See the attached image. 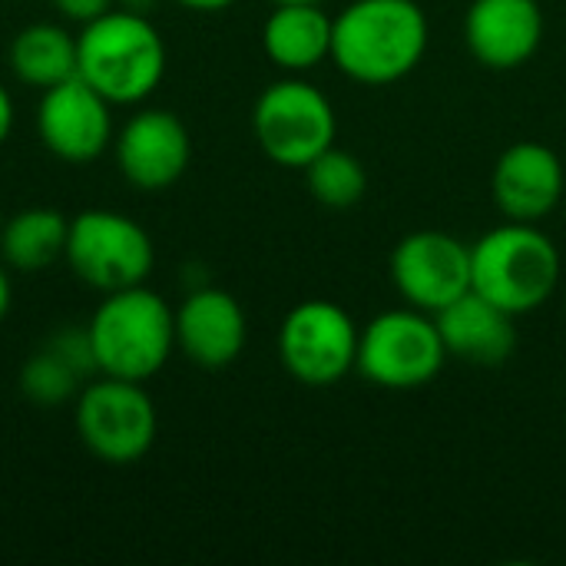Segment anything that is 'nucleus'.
<instances>
[{
    "label": "nucleus",
    "mask_w": 566,
    "mask_h": 566,
    "mask_svg": "<svg viewBox=\"0 0 566 566\" xmlns=\"http://www.w3.org/2000/svg\"><path fill=\"white\" fill-rule=\"evenodd\" d=\"M391 282L405 305L438 315L471 292V245L451 232H408L391 252Z\"/></svg>",
    "instance_id": "nucleus-10"
},
{
    "label": "nucleus",
    "mask_w": 566,
    "mask_h": 566,
    "mask_svg": "<svg viewBox=\"0 0 566 566\" xmlns=\"http://www.w3.org/2000/svg\"><path fill=\"white\" fill-rule=\"evenodd\" d=\"M0 229H3V212H0Z\"/></svg>",
    "instance_id": "nucleus-27"
},
{
    "label": "nucleus",
    "mask_w": 566,
    "mask_h": 566,
    "mask_svg": "<svg viewBox=\"0 0 566 566\" xmlns=\"http://www.w3.org/2000/svg\"><path fill=\"white\" fill-rule=\"evenodd\" d=\"M10 305H13V285H10V275H7V269L0 262V322L7 318Z\"/></svg>",
    "instance_id": "nucleus-25"
},
{
    "label": "nucleus",
    "mask_w": 566,
    "mask_h": 566,
    "mask_svg": "<svg viewBox=\"0 0 566 566\" xmlns=\"http://www.w3.org/2000/svg\"><path fill=\"white\" fill-rule=\"evenodd\" d=\"M83 375L63 358L56 355L50 345L33 352L23 368H20V395L36 405V408H56V405H66V401H76L80 388H83Z\"/></svg>",
    "instance_id": "nucleus-21"
},
{
    "label": "nucleus",
    "mask_w": 566,
    "mask_h": 566,
    "mask_svg": "<svg viewBox=\"0 0 566 566\" xmlns=\"http://www.w3.org/2000/svg\"><path fill=\"white\" fill-rule=\"evenodd\" d=\"M431 27L418 0H352L332 17V63L361 86H388L418 70Z\"/></svg>",
    "instance_id": "nucleus-1"
},
{
    "label": "nucleus",
    "mask_w": 566,
    "mask_h": 566,
    "mask_svg": "<svg viewBox=\"0 0 566 566\" xmlns=\"http://www.w3.org/2000/svg\"><path fill=\"white\" fill-rule=\"evenodd\" d=\"M73 421L83 448L113 468L143 461L159 434V411L143 381L109 375H99L80 388Z\"/></svg>",
    "instance_id": "nucleus-7"
},
{
    "label": "nucleus",
    "mask_w": 566,
    "mask_h": 566,
    "mask_svg": "<svg viewBox=\"0 0 566 566\" xmlns=\"http://www.w3.org/2000/svg\"><path fill=\"white\" fill-rule=\"evenodd\" d=\"M272 3H322V0H272Z\"/></svg>",
    "instance_id": "nucleus-26"
},
{
    "label": "nucleus",
    "mask_w": 566,
    "mask_h": 566,
    "mask_svg": "<svg viewBox=\"0 0 566 566\" xmlns=\"http://www.w3.org/2000/svg\"><path fill=\"white\" fill-rule=\"evenodd\" d=\"M13 116H17V109H13V96H10V90L0 83V146L10 139V133H13Z\"/></svg>",
    "instance_id": "nucleus-23"
},
{
    "label": "nucleus",
    "mask_w": 566,
    "mask_h": 566,
    "mask_svg": "<svg viewBox=\"0 0 566 566\" xmlns=\"http://www.w3.org/2000/svg\"><path fill=\"white\" fill-rule=\"evenodd\" d=\"M7 63L23 86L50 90L70 76H76V36L63 23H27L13 33Z\"/></svg>",
    "instance_id": "nucleus-18"
},
{
    "label": "nucleus",
    "mask_w": 566,
    "mask_h": 566,
    "mask_svg": "<svg viewBox=\"0 0 566 566\" xmlns=\"http://www.w3.org/2000/svg\"><path fill=\"white\" fill-rule=\"evenodd\" d=\"M560 249L537 222H504L471 245V289L511 315H531L560 285Z\"/></svg>",
    "instance_id": "nucleus-4"
},
{
    "label": "nucleus",
    "mask_w": 566,
    "mask_h": 566,
    "mask_svg": "<svg viewBox=\"0 0 566 566\" xmlns=\"http://www.w3.org/2000/svg\"><path fill=\"white\" fill-rule=\"evenodd\" d=\"M86 332L96 375L146 385L176 352V308L146 285L106 292Z\"/></svg>",
    "instance_id": "nucleus-3"
},
{
    "label": "nucleus",
    "mask_w": 566,
    "mask_h": 566,
    "mask_svg": "<svg viewBox=\"0 0 566 566\" xmlns=\"http://www.w3.org/2000/svg\"><path fill=\"white\" fill-rule=\"evenodd\" d=\"M252 133L275 166L305 169L315 156L335 146L338 116L315 83L289 73L259 93L252 106Z\"/></svg>",
    "instance_id": "nucleus-6"
},
{
    "label": "nucleus",
    "mask_w": 566,
    "mask_h": 566,
    "mask_svg": "<svg viewBox=\"0 0 566 566\" xmlns=\"http://www.w3.org/2000/svg\"><path fill=\"white\" fill-rule=\"evenodd\" d=\"M63 259L83 285L106 295L146 285L156 265V245L133 216L116 209H86L70 219Z\"/></svg>",
    "instance_id": "nucleus-8"
},
{
    "label": "nucleus",
    "mask_w": 566,
    "mask_h": 566,
    "mask_svg": "<svg viewBox=\"0 0 566 566\" xmlns=\"http://www.w3.org/2000/svg\"><path fill=\"white\" fill-rule=\"evenodd\" d=\"M70 235V219L56 209L33 206L10 219L0 229V259L17 272H43L63 259Z\"/></svg>",
    "instance_id": "nucleus-19"
},
{
    "label": "nucleus",
    "mask_w": 566,
    "mask_h": 566,
    "mask_svg": "<svg viewBox=\"0 0 566 566\" xmlns=\"http://www.w3.org/2000/svg\"><path fill=\"white\" fill-rule=\"evenodd\" d=\"M358 325L328 298L298 302L279 328V361L305 388H332L355 371Z\"/></svg>",
    "instance_id": "nucleus-9"
},
{
    "label": "nucleus",
    "mask_w": 566,
    "mask_h": 566,
    "mask_svg": "<svg viewBox=\"0 0 566 566\" xmlns=\"http://www.w3.org/2000/svg\"><path fill=\"white\" fill-rule=\"evenodd\" d=\"M464 43L481 66L497 73L517 70L544 43V10L537 0H471Z\"/></svg>",
    "instance_id": "nucleus-13"
},
{
    "label": "nucleus",
    "mask_w": 566,
    "mask_h": 566,
    "mask_svg": "<svg viewBox=\"0 0 566 566\" xmlns=\"http://www.w3.org/2000/svg\"><path fill=\"white\" fill-rule=\"evenodd\" d=\"M491 192L504 219L511 222H541L566 196V172L560 156L534 139L514 143L501 153Z\"/></svg>",
    "instance_id": "nucleus-14"
},
{
    "label": "nucleus",
    "mask_w": 566,
    "mask_h": 566,
    "mask_svg": "<svg viewBox=\"0 0 566 566\" xmlns=\"http://www.w3.org/2000/svg\"><path fill=\"white\" fill-rule=\"evenodd\" d=\"M564 206H566V196H564Z\"/></svg>",
    "instance_id": "nucleus-28"
},
{
    "label": "nucleus",
    "mask_w": 566,
    "mask_h": 566,
    "mask_svg": "<svg viewBox=\"0 0 566 566\" xmlns=\"http://www.w3.org/2000/svg\"><path fill=\"white\" fill-rule=\"evenodd\" d=\"M262 50L285 73H308L332 56V17L322 3H275L262 23Z\"/></svg>",
    "instance_id": "nucleus-17"
},
{
    "label": "nucleus",
    "mask_w": 566,
    "mask_h": 566,
    "mask_svg": "<svg viewBox=\"0 0 566 566\" xmlns=\"http://www.w3.org/2000/svg\"><path fill=\"white\" fill-rule=\"evenodd\" d=\"M448 358H461L468 365L494 368L504 365L517 348V315L488 302L474 289L454 298L448 308L434 315Z\"/></svg>",
    "instance_id": "nucleus-16"
},
{
    "label": "nucleus",
    "mask_w": 566,
    "mask_h": 566,
    "mask_svg": "<svg viewBox=\"0 0 566 566\" xmlns=\"http://www.w3.org/2000/svg\"><path fill=\"white\" fill-rule=\"evenodd\" d=\"M448 361L434 315L421 308H388L358 332L355 371L385 391H415L431 385Z\"/></svg>",
    "instance_id": "nucleus-5"
},
{
    "label": "nucleus",
    "mask_w": 566,
    "mask_h": 566,
    "mask_svg": "<svg viewBox=\"0 0 566 566\" xmlns=\"http://www.w3.org/2000/svg\"><path fill=\"white\" fill-rule=\"evenodd\" d=\"M36 136L63 163H93L113 146V103L80 76H70L40 93Z\"/></svg>",
    "instance_id": "nucleus-11"
},
{
    "label": "nucleus",
    "mask_w": 566,
    "mask_h": 566,
    "mask_svg": "<svg viewBox=\"0 0 566 566\" xmlns=\"http://www.w3.org/2000/svg\"><path fill=\"white\" fill-rule=\"evenodd\" d=\"M113 3L116 0H53L60 17L70 20V23H80V27L96 20V17H103L106 10H113Z\"/></svg>",
    "instance_id": "nucleus-22"
},
{
    "label": "nucleus",
    "mask_w": 566,
    "mask_h": 566,
    "mask_svg": "<svg viewBox=\"0 0 566 566\" xmlns=\"http://www.w3.org/2000/svg\"><path fill=\"white\" fill-rule=\"evenodd\" d=\"M169 66L159 27L133 7H113L76 33V76L113 106L146 103Z\"/></svg>",
    "instance_id": "nucleus-2"
},
{
    "label": "nucleus",
    "mask_w": 566,
    "mask_h": 566,
    "mask_svg": "<svg viewBox=\"0 0 566 566\" xmlns=\"http://www.w3.org/2000/svg\"><path fill=\"white\" fill-rule=\"evenodd\" d=\"M172 3H179L186 10H196V13H219V10L232 7L235 0H172Z\"/></svg>",
    "instance_id": "nucleus-24"
},
{
    "label": "nucleus",
    "mask_w": 566,
    "mask_h": 566,
    "mask_svg": "<svg viewBox=\"0 0 566 566\" xmlns=\"http://www.w3.org/2000/svg\"><path fill=\"white\" fill-rule=\"evenodd\" d=\"M249 342V318L226 289L202 285L176 308V348L199 368H229Z\"/></svg>",
    "instance_id": "nucleus-15"
},
{
    "label": "nucleus",
    "mask_w": 566,
    "mask_h": 566,
    "mask_svg": "<svg viewBox=\"0 0 566 566\" xmlns=\"http://www.w3.org/2000/svg\"><path fill=\"white\" fill-rule=\"evenodd\" d=\"M302 172H305L312 199L325 209H352L368 192V172L361 159L338 146H328Z\"/></svg>",
    "instance_id": "nucleus-20"
},
{
    "label": "nucleus",
    "mask_w": 566,
    "mask_h": 566,
    "mask_svg": "<svg viewBox=\"0 0 566 566\" xmlns=\"http://www.w3.org/2000/svg\"><path fill=\"white\" fill-rule=\"evenodd\" d=\"M113 156L123 179L143 192H159L179 182L192 159V136L172 109H139L113 136Z\"/></svg>",
    "instance_id": "nucleus-12"
}]
</instances>
